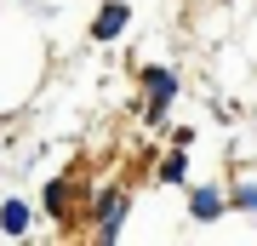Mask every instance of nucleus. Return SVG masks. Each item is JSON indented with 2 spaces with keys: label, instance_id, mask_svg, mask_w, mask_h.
I'll list each match as a JSON object with an SVG mask.
<instances>
[{
  "label": "nucleus",
  "instance_id": "obj_1",
  "mask_svg": "<svg viewBox=\"0 0 257 246\" xmlns=\"http://www.w3.org/2000/svg\"><path fill=\"white\" fill-rule=\"evenodd\" d=\"M97 218H103V223H97V235H103V240H114V235H120V218H126V195L109 189V195L97 201Z\"/></svg>",
  "mask_w": 257,
  "mask_h": 246
},
{
  "label": "nucleus",
  "instance_id": "obj_2",
  "mask_svg": "<svg viewBox=\"0 0 257 246\" xmlns=\"http://www.w3.org/2000/svg\"><path fill=\"white\" fill-rule=\"evenodd\" d=\"M143 80H149V98H155V103H149V115L160 120V109H166V98H172V92H177V80H172V74H166V69H149Z\"/></svg>",
  "mask_w": 257,
  "mask_h": 246
},
{
  "label": "nucleus",
  "instance_id": "obj_3",
  "mask_svg": "<svg viewBox=\"0 0 257 246\" xmlns=\"http://www.w3.org/2000/svg\"><path fill=\"white\" fill-rule=\"evenodd\" d=\"M120 29H126V6H103L97 23H92V35H97V40H114Z\"/></svg>",
  "mask_w": 257,
  "mask_h": 246
},
{
  "label": "nucleus",
  "instance_id": "obj_4",
  "mask_svg": "<svg viewBox=\"0 0 257 246\" xmlns=\"http://www.w3.org/2000/svg\"><path fill=\"white\" fill-rule=\"evenodd\" d=\"M189 212H194V218H217V212H223V195H217V189H194Z\"/></svg>",
  "mask_w": 257,
  "mask_h": 246
},
{
  "label": "nucleus",
  "instance_id": "obj_5",
  "mask_svg": "<svg viewBox=\"0 0 257 246\" xmlns=\"http://www.w3.org/2000/svg\"><path fill=\"white\" fill-rule=\"evenodd\" d=\"M0 229H6V235H23V229H29V206L6 201V206H0Z\"/></svg>",
  "mask_w": 257,
  "mask_h": 246
},
{
  "label": "nucleus",
  "instance_id": "obj_6",
  "mask_svg": "<svg viewBox=\"0 0 257 246\" xmlns=\"http://www.w3.org/2000/svg\"><path fill=\"white\" fill-rule=\"evenodd\" d=\"M183 172H189V166H183V155H172V160L160 166V178H166V183H183Z\"/></svg>",
  "mask_w": 257,
  "mask_h": 246
},
{
  "label": "nucleus",
  "instance_id": "obj_7",
  "mask_svg": "<svg viewBox=\"0 0 257 246\" xmlns=\"http://www.w3.org/2000/svg\"><path fill=\"white\" fill-rule=\"evenodd\" d=\"M234 206H257V189L246 183V189H234Z\"/></svg>",
  "mask_w": 257,
  "mask_h": 246
}]
</instances>
